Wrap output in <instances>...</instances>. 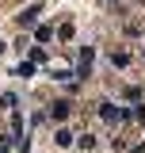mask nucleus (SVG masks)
<instances>
[{"label":"nucleus","mask_w":145,"mask_h":153,"mask_svg":"<svg viewBox=\"0 0 145 153\" xmlns=\"http://www.w3.org/2000/svg\"><path fill=\"white\" fill-rule=\"evenodd\" d=\"M99 115H103V123H122V119H130L126 107H115V103H99Z\"/></svg>","instance_id":"1"},{"label":"nucleus","mask_w":145,"mask_h":153,"mask_svg":"<svg viewBox=\"0 0 145 153\" xmlns=\"http://www.w3.org/2000/svg\"><path fill=\"white\" fill-rule=\"evenodd\" d=\"M69 111H72L69 100H57V103H50V119H54V123H65V119H69Z\"/></svg>","instance_id":"2"},{"label":"nucleus","mask_w":145,"mask_h":153,"mask_svg":"<svg viewBox=\"0 0 145 153\" xmlns=\"http://www.w3.org/2000/svg\"><path fill=\"white\" fill-rule=\"evenodd\" d=\"M92 73V46L80 50V65H76V76H88Z\"/></svg>","instance_id":"3"},{"label":"nucleus","mask_w":145,"mask_h":153,"mask_svg":"<svg viewBox=\"0 0 145 153\" xmlns=\"http://www.w3.org/2000/svg\"><path fill=\"white\" fill-rule=\"evenodd\" d=\"M38 16H42V8H27V12H19V27H35Z\"/></svg>","instance_id":"4"},{"label":"nucleus","mask_w":145,"mask_h":153,"mask_svg":"<svg viewBox=\"0 0 145 153\" xmlns=\"http://www.w3.org/2000/svg\"><path fill=\"white\" fill-rule=\"evenodd\" d=\"M35 38L38 42H50V38H54V27H35Z\"/></svg>","instance_id":"5"},{"label":"nucleus","mask_w":145,"mask_h":153,"mask_svg":"<svg viewBox=\"0 0 145 153\" xmlns=\"http://www.w3.org/2000/svg\"><path fill=\"white\" fill-rule=\"evenodd\" d=\"M111 61L122 69V65H130V54H126V50H115V54H111Z\"/></svg>","instance_id":"6"},{"label":"nucleus","mask_w":145,"mask_h":153,"mask_svg":"<svg viewBox=\"0 0 145 153\" xmlns=\"http://www.w3.org/2000/svg\"><path fill=\"white\" fill-rule=\"evenodd\" d=\"M57 146H72V134L65 126H57Z\"/></svg>","instance_id":"7"},{"label":"nucleus","mask_w":145,"mask_h":153,"mask_svg":"<svg viewBox=\"0 0 145 153\" xmlns=\"http://www.w3.org/2000/svg\"><path fill=\"white\" fill-rule=\"evenodd\" d=\"M16 76H35V61H23V65L16 69Z\"/></svg>","instance_id":"8"},{"label":"nucleus","mask_w":145,"mask_h":153,"mask_svg":"<svg viewBox=\"0 0 145 153\" xmlns=\"http://www.w3.org/2000/svg\"><path fill=\"white\" fill-rule=\"evenodd\" d=\"M8 107H16V96H12V92L0 96V111H8Z\"/></svg>","instance_id":"9"},{"label":"nucleus","mask_w":145,"mask_h":153,"mask_svg":"<svg viewBox=\"0 0 145 153\" xmlns=\"http://www.w3.org/2000/svg\"><path fill=\"white\" fill-rule=\"evenodd\" d=\"M57 38H72V23H61L57 27Z\"/></svg>","instance_id":"10"},{"label":"nucleus","mask_w":145,"mask_h":153,"mask_svg":"<svg viewBox=\"0 0 145 153\" xmlns=\"http://www.w3.org/2000/svg\"><path fill=\"white\" fill-rule=\"evenodd\" d=\"M130 115H134L138 123H145V103H138V111H130Z\"/></svg>","instance_id":"11"},{"label":"nucleus","mask_w":145,"mask_h":153,"mask_svg":"<svg viewBox=\"0 0 145 153\" xmlns=\"http://www.w3.org/2000/svg\"><path fill=\"white\" fill-rule=\"evenodd\" d=\"M0 50H4V38H0Z\"/></svg>","instance_id":"12"},{"label":"nucleus","mask_w":145,"mask_h":153,"mask_svg":"<svg viewBox=\"0 0 145 153\" xmlns=\"http://www.w3.org/2000/svg\"><path fill=\"white\" fill-rule=\"evenodd\" d=\"M141 57H145V50H141Z\"/></svg>","instance_id":"13"}]
</instances>
